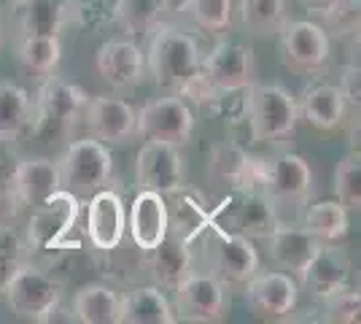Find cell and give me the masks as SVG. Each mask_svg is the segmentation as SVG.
Masks as SVG:
<instances>
[{
  "label": "cell",
  "mask_w": 361,
  "mask_h": 324,
  "mask_svg": "<svg viewBox=\"0 0 361 324\" xmlns=\"http://www.w3.org/2000/svg\"><path fill=\"white\" fill-rule=\"evenodd\" d=\"M149 35L151 41L146 52V65L157 87L180 95V97H192L197 103L216 95L202 81V52L189 32L159 22Z\"/></svg>",
  "instance_id": "obj_1"
},
{
  "label": "cell",
  "mask_w": 361,
  "mask_h": 324,
  "mask_svg": "<svg viewBox=\"0 0 361 324\" xmlns=\"http://www.w3.org/2000/svg\"><path fill=\"white\" fill-rule=\"evenodd\" d=\"M90 95L68 78L46 76L32 100L30 130L41 138H71L75 122L84 116Z\"/></svg>",
  "instance_id": "obj_2"
},
{
  "label": "cell",
  "mask_w": 361,
  "mask_h": 324,
  "mask_svg": "<svg viewBox=\"0 0 361 324\" xmlns=\"http://www.w3.org/2000/svg\"><path fill=\"white\" fill-rule=\"evenodd\" d=\"M248 127L259 143H278L294 136L300 122L297 97L281 84H251L248 87Z\"/></svg>",
  "instance_id": "obj_3"
},
{
  "label": "cell",
  "mask_w": 361,
  "mask_h": 324,
  "mask_svg": "<svg viewBox=\"0 0 361 324\" xmlns=\"http://www.w3.org/2000/svg\"><path fill=\"white\" fill-rule=\"evenodd\" d=\"M78 195L68 189H57L49 200L32 208L27 224V244L30 251H73L78 248V238H73V227L78 222Z\"/></svg>",
  "instance_id": "obj_4"
},
{
  "label": "cell",
  "mask_w": 361,
  "mask_h": 324,
  "mask_svg": "<svg viewBox=\"0 0 361 324\" xmlns=\"http://www.w3.org/2000/svg\"><path fill=\"white\" fill-rule=\"evenodd\" d=\"M62 189L73 195H92L111 181L114 176V157L106 143L97 138H75L65 146L57 160Z\"/></svg>",
  "instance_id": "obj_5"
},
{
  "label": "cell",
  "mask_w": 361,
  "mask_h": 324,
  "mask_svg": "<svg viewBox=\"0 0 361 324\" xmlns=\"http://www.w3.org/2000/svg\"><path fill=\"white\" fill-rule=\"evenodd\" d=\"M3 297L8 308L22 319L44 322V316L62 300V284L32 263H19L3 284Z\"/></svg>",
  "instance_id": "obj_6"
},
{
  "label": "cell",
  "mask_w": 361,
  "mask_h": 324,
  "mask_svg": "<svg viewBox=\"0 0 361 324\" xmlns=\"http://www.w3.org/2000/svg\"><path fill=\"white\" fill-rule=\"evenodd\" d=\"M281 60L288 71L302 76H318L329 68L331 60V38L321 25L310 19H291L278 30Z\"/></svg>",
  "instance_id": "obj_7"
},
{
  "label": "cell",
  "mask_w": 361,
  "mask_h": 324,
  "mask_svg": "<svg viewBox=\"0 0 361 324\" xmlns=\"http://www.w3.org/2000/svg\"><path fill=\"white\" fill-rule=\"evenodd\" d=\"M224 216V222H211L213 227H221L226 232H238L245 238H262L267 241L270 232L281 224V216H278V205L264 195V189L259 186H240L238 195H232L229 200L221 203L219 214ZM211 216V219H216Z\"/></svg>",
  "instance_id": "obj_8"
},
{
  "label": "cell",
  "mask_w": 361,
  "mask_h": 324,
  "mask_svg": "<svg viewBox=\"0 0 361 324\" xmlns=\"http://www.w3.org/2000/svg\"><path fill=\"white\" fill-rule=\"evenodd\" d=\"M259 186L275 205H307L313 195V170L307 160L294 152L262 160Z\"/></svg>",
  "instance_id": "obj_9"
},
{
  "label": "cell",
  "mask_w": 361,
  "mask_h": 324,
  "mask_svg": "<svg viewBox=\"0 0 361 324\" xmlns=\"http://www.w3.org/2000/svg\"><path fill=\"white\" fill-rule=\"evenodd\" d=\"M195 133V114L180 95L154 97L137 111V136L146 140H162L173 146H186Z\"/></svg>",
  "instance_id": "obj_10"
},
{
  "label": "cell",
  "mask_w": 361,
  "mask_h": 324,
  "mask_svg": "<svg viewBox=\"0 0 361 324\" xmlns=\"http://www.w3.org/2000/svg\"><path fill=\"white\" fill-rule=\"evenodd\" d=\"M173 311L183 322L213 324L226 316V287L211 273H189L173 289Z\"/></svg>",
  "instance_id": "obj_11"
},
{
  "label": "cell",
  "mask_w": 361,
  "mask_h": 324,
  "mask_svg": "<svg viewBox=\"0 0 361 324\" xmlns=\"http://www.w3.org/2000/svg\"><path fill=\"white\" fill-rule=\"evenodd\" d=\"M208 268L211 276L219 278L224 287H243L259 270V254L251 238L213 227V241L208 244Z\"/></svg>",
  "instance_id": "obj_12"
},
{
  "label": "cell",
  "mask_w": 361,
  "mask_h": 324,
  "mask_svg": "<svg viewBox=\"0 0 361 324\" xmlns=\"http://www.w3.org/2000/svg\"><path fill=\"white\" fill-rule=\"evenodd\" d=\"M202 81L213 92H240L256 81L254 52L243 44L221 41L202 57Z\"/></svg>",
  "instance_id": "obj_13"
},
{
  "label": "cell",
  "mask_w": 361,
  "mask_h": 324,
  "mask_svg": "<svg viewBox=\"0 0 361 324\" xmlns=\"http://www.w3.org/2000/svg\"><path fill=\"white\" fill-rule=\"evenodd\" d=\"M135 176L140 189H151L159 195H178L186 186V165L178 146L162 140H146L137 152Z\"/></svg>",
  "instance_id": "obj_14"
},
{
  "label": "cell",
  "mask_w": 361,
  "mask_h": 324,
  "mask_svg": "<svg viewBox=\"0 0 361 324\" xmlns=\"http://www.w3.org/2000/svg\"><path fill=\"white\" fill-rule=\"evenodd\" d=\"M243 287L248 308L262 319H283L300 303V284L283 270H256Z\"/></svg>",
  "instance_id": "obj_15"
},
{
  "label": "cell",
  "mask_w": 361,
  "mask_h": 324,
  "mask_svg": "<svg viewBox=\"0 0 361 324\" xmlns=\"http://www.w3.org/2000/svg\"><path fill=\"white\" fill-rule=\"evenodd\" d=\"M81 119L92 138H97L106 146L127 143L133 136H137V111L127 100L114 97V95L90 97Z\"/></svg>",
  "instance_id": "obj_16"
},
{
  "label": "cell",
  "mask_w": 361,
  "mask_h": 324,
  "mask_svg": "<svg viewBox=\"0 0 361 324\" xmlns=\"http://www.w3.org/2000/svg\"><path fill=\"white\" fill-rule=\"evenodd\" d=\"M127 232V211L116 189H97L87 203V238L100 251L119 248Z\"/></svg>",
  "instance_id": "obj_17"
},
{
  "label": "cell",
  "mask_w": 361,
  "mask_h": 324,
  "mask_svg": "<svg viewBox=\"0 0 361 324\" xmlns=\"http://www.w3.org/2000/svg\"><path fill=\"white\" fill-rule=\"evenodd\" d=\"M297 284L316 300L340 292L350 287V257L340 248V244H321Z\"/></svg>",
  "instance_id": "obj_18"
},
{
  "label": "cell",
  "mask_w": 361,
  "mask_h": 324,
  "mask_svg": "<svg viewBox=\"0 0 361 324\" xmlns=\"http://www.w3.org/2000/svg\"><path fill=\"white\" fill-rule=\"evenodd\" d=\"M97 73L116 92L135 90L146 76V54L135 41H124V38L106 41L97 49Z\"/></svg>",
  "instance_id": "obj_19"
},
{
  "label": "cell",
  "mask_w": 361,
  "mask_h": 324,
  "mask_svg": "<svg viewBox=\"0 0 361 324\" xmlns=\"http://www.w3.org/2000/svg\"><path fill=\"white\" fill-rule=\"evenodd\" d=\"M127 230L140 251L157 246L170 230V211H167L165 195L140 189L130 205V214H127Z\"/></svg>",
  "instance_id": "obj_20"
},
{
  "label": "cell",
  "mask_w": 361,
  "mask_h": 324,
  "mask_svg": "<svg viewBox=\"0 0 361 324\" xmlns=\"http://www.w3.org/2000/svg\"><path fill=\"white\" fill-rule=\"evenodd\" d=\"M267 251L270 260L275 263L278 270H283L288 276L300 278V273L307 268V263L313 260V254L318 251L321 241L313 232H307L305 227H291V224H278L267 238Z\"/></svg>",
  "instance_id": "obj_21"
},
{
  "label": "cell",
  "mask_w": 361,
  "mask_h": 324,
  "mask_svg": "<svg viewBox=\"0 0 361 324\" xmlns=\"http://www.w3.org/2000/svg\"><path fill=\"white\" fill-rule=\"evenodd\" d=\"M143 254H146L143 263L149 268L154 284L162 289H176L180 281L192 273V265H195L189 244L173 232H167L157 246L143 251Z\"/></svg>",
  "instance_id": "obj_22"
},
{
  "label": "cell",
  "mask_w": 361,
  "mask_h": 324,
  "mask_svg": "<svg viewBox=\"0 0 361 324\" xmlns=\"http://www.w3.org/2000/svg\"><path fill=\"white\" fill-rule=\"evenodd\" d=\"M57 189H62L60 168L57 160L49 157H25L16 162L14 173V192L22 200V205L35 208L44 200H49Z\"/></svg>",
  "instance_id": "obj_23"
},
{
  "label": "cell",
  "mask_w": 361,
  "mask_h": 324,
  "mask_svg": "<svg viewBox=\"0 0 361 324\" xmlns=\"http://www.w3.org/2000/svg\"><path fill=\"white\" fill-rule=\"evenodd\" d=\"M297 108L302 119L313 124L316 130H337L350 111L340 87L334 84H310L297 100Z\"/></svg>",
  "instance_id": "obj_24"
},
{
  "label": "cell",
  "mask_w": 361,
  "mask_h": 324,
  "mask_svg": "<svg viewBox=\"0 0 361 324\" xmlns=\"http://www.w3.org/2000/svg\"><path fill=\"white\" fill-rule=\"evenodd\" d=\"M178 322L173 303L159 287H137L121 294L119 324H173Z\"/></svg>",
  "instance_id": "obj_25"
},
{
  "label": "cell",
  "mask_w": 361,
  "mask_h": 324,
  "mask_svg": "<svg viewBox=\"0 0 361 324\" xmlns=\"http://www.w3.org/2000/svg\"><path fill=\"white\" fill-rule=\"evenodd\" d=\"M22 35H44L60 38L68 14L73 8V0H16Z\"/></svg>",
  "instance_id": "obj_26"
},
{
  "label": "cell",
  "mask_w": 361,
  "mask_h": 324,
  "mask_svg": "<svg viewBox=\"0 0 361 324\" xmlns=\"http://www.w3.org/2000/svg\"><path fill=\"white\" fill-rule=\"evenodd\" d=\"M71 308L81 324H119L121 294L106 284H87L75 292Z\"/></svg>",
  "instance_id": "obj_27"
},
{
  "label": "cell",
  "mask_w": 361,
  "mask_h": 324,
  "mask_svg": "<svg viewBox=\"0 0 361 324\" xmlns=\"http://www.w3.org/2000/svg\"><path fill=\"white\" fill-rule=\"evenodd\" d=\"M32 100L27 90L3 81L0 84V140L14 143L30 127Z\"/></svg>",
  "instance_id": "obj_28"
},
{
  "label": "cell",
  "mask_w": 361,
  "mask_h": 324,
  "mask_svg": "<svg viewBox=\"0 0 361 324\" xmlns=\"http://www.w3.org/2000/svg\"><path fill=\"white\" fill-rule=\"evenodd\" d=\"M302 227L313 232L321 244H343L348 235V211L337 200H321L307 205Z\"/></svg>",
  "instance_id": "obj_29"
},
{
  "label": "cell",
  "mask_w": 361,
  "mask_h": 324,
  "mask_svg": "<svg viewBox=\"0 0 361 324\" xmlns=\"http://www.w3.org/2000/svg\"><path fill=\"white\" fill-rule=\"evenodd\" d=\"M238 16L243 28L254 35H278V30L288 19V3L286 0H240Z\"/></svg>",
  "instance_id": "obj_30"
},
{
  "label": "cell",
  "mask_w": 361,
  "mask_h": 324,
  "mask_svg": "<svg viewBox=\"0 0 361 324\" xmlns=\"http://www.w3.org/2000/svg\"><path fill=\"white\" fill-rule=\"evenodd\" d=\"M165 16L162 0H116L114 22L127 35H149Z\"/></svg>",
  "instance_id": "obj_31"
},
{
  "label": "cell",
  "mask_w": 361,
  "mask_h": 324,
  "mask_svg": "<svg viewBox=\"0 0 361 324\" xmlns=\"http://www.w3.org/2000/svg\"><path fill=\"white\" fill-rule=\"evenodd\" d=\"M62 47L60 38H44V35H22L19 41V62L27 73L49 76L60 65Z\"/></svg>",
  "instance_id": "obj_32"
},
{
  "label": "cell",
  "mask_w": 361,
  "mask_h": 324,
  "mask_svg": "<svg viewBox=\"0 0 361 324\" xmlns=\"http://www.w3.org/2000/svg\"><path fill=\"white\" fill-rule=\"evenodd\" d=\"M334 198L345 211L361 208V162L359 152H348L334 170Z\"/></svg>",
  "instance_id": "obj_33"
},
{
  "label": "cell",
  "mask_w": 361,
  "mask_h": 324,
  "mask_svg": "<svg viewBox=\"0 0 361 324\" xmlns=\"http://www.w3.org/2000/svg\"><path fill=\"white\" fill-rule=\"evenodd\" d=\"M195 25L205 32H224L232 28L235 6L232 0H192L186 8Z\"/></svg>",
  "instance_id": "obj_34"
},
{
  "label": "cell",
  "mask_w": 361,
  "mask_h": 324,
  "mask_svg": "<svg viewBox=\"0 0 361 324\" xmlns=\"http://www.w3.org/2000/svg\"><path fill=\"white\" fill-rule=\"evenodd\" d=\"M321 303H324V322H331V324L359 322V313H361L359 289L345 287V289H340V292L324 297Z\"/></svg>",
  "instance_id": "obj_35"
},
{
  "label": "cell",
  "mask_w": 361,
  "mask_h": 324,
  "mask_svg": "<svg viewBox=\"0 0 361 324\" xmlns=\"http://www.w3.org/2000/svg\"><path fill=\"white\" fill-rule=\"evenodd\" d=\"M361 25V3L359 0H343L334 11L324 16V30L329 32V38H359Z\"/></svg>",
  "instance_id": "obj_36"
},
{
  "label": "cell",
  "mask_w": 361,
  "mask_h": 324,
  "mask_svg": "<svg viewBox=\"0 0 361 324\" xmlns=\"http://www.w3.org/2000/svg\"><path fill=\"white\" fill-rule=\"evenodd\" d=\"M205 227H211V216L205 214L197 203L180 200L176 216H170V230L167 232H173V235L183 238L186 244H192V238H197Z\"/></svg>",
  "instance_id": "obj_37"
},
{
  "label": "cell",
  "mask_w": 361,
  "mask_h": 324,
  "mask_svg": "<svg viewBox=\"0 0 361 324\" xmlns=\"http://www.w3.org/2000/svg\"><path fill=\"white\" fill-rule=\"evenodd\" d=\"M25 241L11 224H0V289L16 270V265L25 263Z\"/></svg>",
  "instance_id": "obj_38"
},
{
  "label": "cell",
  "mask_w": 361,
  "mask_h": 324,
  "mask_svg": "<svg viewBox=\"0 0 361 324\" xmlns=\"http://www.w3.org/2000/svg\"><path fill=\"white\" fill-rule=\"evenodd\" d=\"M340 92L345 97V103L350 111H359L361 103V71H359V62H348L343 68V76H340Z\"/></svg>",
  "instance_id": "obj_39"
},
{
  "label": "cell",
  "mask_w": 361,
  "mask_h": 324,
  "mask_svg": "<svg viewBox=\"0 0 361 324\" xmlns=\"http://www.w3.org/2000/svg\"><path fill=\"white\" fill-rule=\"evenodd\" d=\"M19 157L8 140H0V189H14V173Z\"/></svg>",
  "instance_id": "obj_40"
},
{
  "label": "cell",
  "mask_w": 361,
  "mask_h": 324,
  "mask_svg": "<svg viewBox=\"0 0 361 324\" xmlns=\"http://www.w3.org/2000/svg\"><path fill=\"white\" fill-rule=\"evenodd\" d=\"M340 3H343V0H300L302 8L310 16H316V19H324V16L329 14V11H334Z\"/></svg>",
  "instance_id": "obj_41"
},
{
  "label": "cell",
  "mask_w": 361,
  "mask_h": 324,
  "mask_svg": "<svg viewBox=\"0 0 361 324\" xmlns=\"http://www.w3.org/2000/svg\"><path fill=\"white\" fill-rule=\"evenodd\" d=\"M189 3L192 0H162V8H165V14H180L189 8Z\"/></svg>",
  "instance_id": "obj_42"
},
{
  "label": "cell",
  "mask_w": 361,
  "mask_h": 324,
  "mask_svg": "<svg viewBox=\"0 0 361 324\" xmlns=\"http://www.w3.org/2000/svg\"><path fill=\"white\" fill-rule=\"evenodd\" d=\"M0 47H3V22H0Z\"/></svg>",
  "instance_id": "obj_43"
}]
</instances>
